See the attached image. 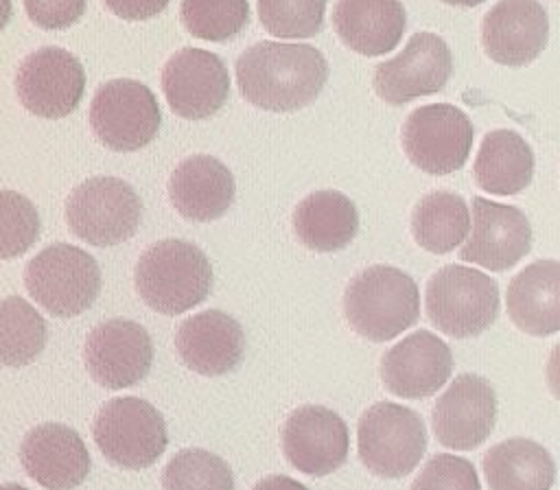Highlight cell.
Instances as JSON below:
<instances>
[{
	"instance_id": "6da1fadb",
	"label": "cell",
	"mask_w": 560,
	"mask_h": 490,
	"mask_svg": "<svg viewBox=\"0 0 560 490\" xmlns=\"http://www.w3.org/2000/svg\"><path fill=\"white\" fill-rule=\"evenodd\" d=\"M328 79L326 57L308 44L258 42L236 59L238 90L267 112H295L313 103Z\"/></svg>"
},
{
	"instance_id": "7a4b0ae2",
	"label": "cell",
	"mask_w": 560,
	"mask_h": 490,
	"mask_svg": "<svg viewBox=\"0 0 560 490\" xmlns=\"http://www.w3.org/2000/svg\"><path fill=\"white\" fill-rule=\"evenodd\" d=\"M133 282L149 308L162 315H179L208 298L212 265L197 245L182 238H164L142 252Z\"/></svg>"
},
{
	"instance_id": "3957f363",
	"label": "cell",
	"mask_w": 560,
	"mask_h": 490,
	"mask_svg": "<svg viewBox=\"0 0 560 490\" xmlns=\"http://www.w3.org/2000/svg\"><path fill=\"white\" fill-rule=\"evenodd\" d=\"M343 313L357 335L370 341H387L418 322L420 291L402 269L372 265L346 287Z\"/></svg>"
},
{
	"instance_id": "277c9868",
	"label": "cell",
	"mask_w": 560,
	"mask_h": 490,
	"mask_svg": "<svg viewBox=\"0 0 560 490\" xmlns=\"http://www.w3.org/2000/svg\"><path fill=\"white\" fill-rule=\"evenodd\" d=\"M427 317L448 337H477L499 315V287L472 267L446 265L438 269L424 293Z\"/></svg>"
},
{
	"instance_id": "5b68a950",
	"label": "cell",
	"mask_w": 560,
	"mask_h": 490,
	"mask_svg": "<svg viewBox=\"0 0 560 490\" xmlns=\"http://www.w3.org/2000/svg\"><path fill=\"white\" fill-rule=\"evenodd\" d=\"M28 295L55 317L88 311L101 293V269L81 247L55 243L28 260L24 269Z\"/></svg>"
},
{
	"instance_id": "8992f818",
	"label": "cell",
	"mask_w": 560,
	"mask_h": 490,
	"mask_svg": "<svg viewBox=\"0 0 560 490\" xmlns=\"http://www.w3.org/2000/svg\"><path fill=\"white\" fill-rule=\"evenodd\" d=\"M92 435L105 459L127 470L155 464L168 444L162 413L138 396L107 400L94 418Z\"/></svg>"
},
{
	"instance_id": "52a82bcc",
	"label": "cell",
	"mask_w": 560,
	"mask_h": 490,
	"mask_svg": "<svg viewBox=\"0 0 560 490\" xmlns=\"http://www.w3.org/2000/svg\"><path fill=\"white\" fill-rule=\"evenodd\" d=\"M140 219L142 201L133 186L120 177H90L66 199V221L70 232L96 247H109L131 238Z\"/></svg>"
},
{
	"instance_id": "ba28073f",
	"label": "cell",
	"mask_w": 560,
	"mask_h": 490,
	"mask_svg": "<svg viewBox=\"0 0 560 490\" xmlns=\"http://www.w3.org/2000/svg\"><path fill=\"white\" fill-rule=\"evenodd\" d=\"M359 457L363 466L387 479L409 475L427 451L422 418L396 402L368 407L357 427Z\"/></svg>"
},
{
	"instance_id": "9c48e42d",
	"label": "cell",
	"mask_w": 560,
	"mask_h": 490,
	"mask_svg": "<svg viewBox=\"0 0 560 490\" xmlns=\"http://www.w3.org/2000/svg\"><path fill=\"white\" fill-rule=\"evenodd\" d=\"M162 114L155 94L140 81L112 79L90 103V127L112 151H138L155 140Z\"/></svg>"
},
{
	"instance_id": "30bf717a",
	"label": "cell",
	"mask_w": 560,
	"mask_h": 490,
	"mask_svg": "<svg viewBox=\"0 0 560 490\" xmlns=\"http://www.w3.org/2000/svg\"><path fill=\"white\" fill-rule=\"evenodd\" d=\"M470 118L451 103H431L413 109L400 131L405 155L429 175H448L462 168L472 149Z\"/></svg>"
},
{
	"instance_id": "8fae6325",
	"label": "cell",
	"mask_w": 560,
	"mask_h": 490,
	"mask_svg": "<svg viewBox=\"0 0 560 490\" xmlns=\"http://www.w3.org/2000/svg\"><path fill=\"white\" fill-rule=\"evenodd\" d=\"M85 90L81 61L57 46H44L26 55L15 74V92L24 109L39 118L70 116Z\"/></svg>"
},
{
	"instance_id": "7c38bea8",
	"label": "cell",
	"mask_w": 560,
	"mask_h": 490,
	"mask_svg": "<svg viewBox=\"0 0 560 490\" xmlns=\"http://www.w3.org/2000/svg\"><path fill=\"white\" fill-rule=\"evenodd\" d=\"M453 72L446 42L435 33H416L407 46L374 70V90L389 105H402L418 96L440 92Z\"/></svg>"
},
{
	"instance_id": "4fadbf2b",
	"label": "cell",
	"mask_w": 560,
	"mask_h": 490,
	"mask_svg": "<svg viewBox=\"0 0 560 490\" xmlns=\"http://www.w3.org/2000/svg\"><path fill=\"white\" fill-rule=\"evenodd\" d=\"M162 92L177 116L210 118L228 101L230 74L219 55L203 48H182L162 68Z\"/></svg>"
},
{
	"instance_id": "5bb4252c",
	"label": "cell",
	"mask_w": 560,
	"mask_h": 490,
	"mask_svg": "<svg viewBox=\"0 0 560 490\" xmlns=\"http://www.w3.org/2000/svg\"><path fill=\"white\" fill-rule=\"evenodd\" d=\"M153 363V341L144 326L131 319H105L85 339V368L105 389L140 383Z\"/></svg>"
},
{
	"instance_id": "9a60e30c",
	"label": "cell",
	"mask_w": 560,
	"mask_h": 490,
	"mask_svg": "<svg viewBox=\"0 0 560 490\" xmlns=\"http://www.w3.org/2000/svg\"><path fill=\"white\" fill-rule=\"evenodd\" d=\"M280 440L287 462L311 477L330 475L348 459V424L328 407L304 405L291 411Z\"/></svg>"
},
{
	"instance_id": "2e32d148",
	"label": "cell",
	"mask_w": 560,
	"mask_h": 490,
	"mask_svg": "<svg viewBox=\"0 0 560 490\" xmlns=\"http://www.w3.org/2000/svg\"><path fill=\"white\" fill-rule=\"evenodd\" d=\"M497 422V394L479 374H459L438 398L431 424L446 448L470 451L488 440Z\"/></svg>"
},
{
	"instance_id": "e0dca14e",
	"label": "cell",
	"mask_w": 560,
	"mask_h": 490,
	"mask_svg": "<svg viewBox=\"0 0 560 490\" xmlns=\"http://www.w3.org/2000/svg\"><path fill=\"white\" fill-rule=\"evenodd\" d=\"M532 238L534 232L523 210L472 197V232L459 258L490 271H505L529 254Z\"/></svg>"
},
{
	"instance_id": "ac0fdd59",
	"label": "cell",
	"mask_w": 560,
	"mask_h": 490,
	"mask_svg": "<svg viewBox=\"0 0 560 490\" xmlns=\"http://www.w3.org/2000/svg\"><path fill=\"white\" fill-rule=\"evenodd\" d=\"M20 462L26 475L46 490H72L88 479L92 468L81 435L59 422L33 427L20 444Z\"/></svg>"
},
{
	"instance_id": "d6986e66",
	"label": "cell",
	"mask_w": 560,
	"mask_h": 490,
	"mask_svg": "<svg viewBox=\"0 0 560 490\" xmlns=\"http://www.w3.org/2000/svg\"><path fill=\"white\" fill-rule=\"evenodd\" d=\"M547 42L549 18L538 0H499L483 15V52L501 66L532 63Z\"/></svg>"
},
{
	"instance_id": "ffe728a7",
	"label": "cell",
	"mask_w": 560,
	"mask_h": 490,
	"mask_svg": "<svg viewBox=\"0 0 560 490\" xmlns=\"http://www.w3.org/2000/svg\"><path fill=\"white\" fill-rule=\"evenodd\" d=\"M451 372V348L429 330L411 332L381 359V378L400 398H427L435 394L448 381Z\"/></svg>"
},
{
	"instance_id": "44dd1931",
	"label": "cell",
	"mask_w": 560,
	"mask_h": 490,
	"mask_svg": "<svg viewBox=\"0 0 560 490\" xmlns=\"http://www.w3.org/2000/svg\"><path fill=\"white\" fill-rule=\"evenodd\" d=\"M179 359L197 374L221 376L232 372L245 352L241 324L217 308L184 319L175 335Z\"/></svg>"
},
{
	"instance_id": "7402d4cb",
	"label": "cell",
	"mask_w": 560,
	"mask_h": 490,
	"mask_svg": "<svg viewBox=\"0 0 560 490\" xmlns=\"http://www.w3.org/2000/svg\"><path fill=\"white\" fill-rule=\"evenodd\" d=\"M234 177L212 155H190L177 164L168 179V197L175 210L190 221H214L234 201Z\"/></svg>"
},
{
	"instance_id": "603a6c76",
	"label": "cell",
	"mask_w": 560,
	"mask_h": 490,
	"mask_svg": "<svg viewBox=\"0 0 560 490\" xmlns=\"http://www.w3.org/2000/svg\"><path fill=\"white\" fill-rule=\"evenodd\" d=\"M505 306L512 324L534 337L560 330V260H534L508 284Z\"/></svg>"
},
{
	"instance_id": "cb8c5ba5",
	"label": "cell",
	"mask_w": 560,
	"mask_h": 490,
	"mask_svg": "<svg viewBox=\"0 0 560 490\" xmlns=\"http://www.w3.org/2000/svg\"><path fill=\"white\" fill-rule=\"evenodd\" d=\"M332 26L350 50L378 57L402 39L407 13L400 0H337Z\"/></svg>"
},
{
	"instance_id": "d4e9b609",
	"label": "cell",
	"mask_w": 560,
	"mask_h": 490,
	"mask_svg": "<svg viewBox=\"0 0 560 490\" xmlns=\"http://www.w3.org/2000/svg\"><path fill=\"white\" fill-rule=\"evenodd\" d=\"M293 230L313 252H339L357 236L359 212L343 192L315 190L295 206Z\"/></svg>"
},
{
	"instance_id": "484cf974",
	"label": "cell",
	"mask_w": 560,
	"mask_h": 490,
	"mask_svg": "<svg viewBox=\"0 0 560 490\" xmlns=\"http://www.w3.org/2000/svg\"><path fill=\"white\" fill-rule=\"evenodd\" d=\"M490 490H551L556 462L529 438H508L490 446L481 459Z\"/></svg>"
},
{
	"instance_id": "4316f807",
	"label": "cell",
	"mask_w": 560,
	"mask_h": 490,
	"mask_svg": "<svg viewBox=\"0 0 560 490\" xmlns=\"http://www.w3.org/2000/svg\"><path fill=\"white\" fill-rule=\"evenodd\" d=\"M475 182L490 195H516L534 179V151L512 129H494L483 136L472 164Z\"/></svg>"
},
{
	"instance_id": "83f0119b",
	"label": "cell",
	"mask_w": 560,
	"mask_h": 490,
	"mask_svg": "<svg viewBox=\"0 0 560 490\" xmlns=\"http://www.w3.org/2000/svg\"><path fill=\"white\" fill-rule=\"evenodd\" d=\"M470 230V212L462 195L433 190L411 212L413 241L431 254L453 252Z\"/></svg>"
},
{
	"instance_id": "f1b7e54d",
	"label": "cell",
	"mask_w": 560,
	"mask_h": 490,
	"mask_svg": "<svg viewBox=\"0 0 560 490\" xmlns=\"http://www.w3.org/2000/svg\"><path fill=\"white\" fill-rule=\"evenodd\" d=\"M46 319L20 295L0 304V359L4 365H26L46 346Z\"/></svg>"
},
{
	"instance_id": "f546056e",
	"label": "cell",
	"mask_w": 560,
	"mask_h": 490,
	"mask_svg": "<svg viewBox=\"0 0 560 490\" xmlns=\"http://www.w3.org/2000/svg\"><path fill=\"white\" fill-rule=\"evenodd\" d=\"M184 28L206 42H228L249 24L247 0H182Z\"/></svg>"
},
{
	"instance_id": "4dcf8cb0",
	"label": "cell",
	"mask_w": 560,
	"mask_h": 490,
	"mask_svg": "<svg viewBox=\"0 0 560 490\" xmlns=\"http://www.w3.org/2000/svg\"><path fill=\"white\" fill-rule=\"evenodd\" d=\"M162 490H234V477L219 455L182 448L162 470Z\"/></svg>"
},
{
	"instance_id": "1f68e13d",
	"label": "cell",
	"mask_w": 560,
	"mask_h": 490,
	"mask_svg": "<svg viewBox=\"0 0 560 490\" xmlns=\"http://www.w3.org/2000/svg\"><path fill=\"white\" fill-rule=\"evenodd\" d=\"M326 0H258V18L276 37H313L322 31Z\"/></svg>"
},
{
	"instance_id": "d6a6232c",
	"label": "cell",
	"mask_w": 560,
	"mask_h": 490,
	"mask_svg": "<svg viewBox=\"0 0 560 490\" xmlns=\"http://www.w3.org/2000/svg\"><path fill=\"white\" fill-rule=\"evenodd\" d=\"M39 238V214L20 192H0V256H22Z\"/></svg>"
},
{
	"instance_id": "836d02e7",
	"label": "cell",
	"mask_w": 560,
	"mask_h": 490,
	"mask_svg": "<svg viewBox=\"0 0 560 490\" xmlns=\"http://www.w3.org/2000/svg\"><path fill=\"white\" fill-rule=\"evenodd\" d=\"M411 490H481V483L470 459L438 453L413 479Z\"/></svg>"
},
{
	"instance_id": "e575fe53",
	"label": "cell",
	"mask_w": 560,
	"mask_h": 490,
	"mask_svg": "<svg viewBox=\"0 0 560 490\" xmlns=\"http://www.w3.org/2000/svg\"><path fill=\"white\" fill-rule=\"evenodd\" d=\"M24 11L35 26L59 31L83 15L85 0H24Z\"/></svg>"
},
{
	"instance_id": "d590c367",
	"label": "cell",
	"mask_w": 560,
	"mask_h": 490,
	"mask_svg": "<svg viewBox=\"0 0 560 490\" xmlns=\"http://www.w3.org/2000/svg\"><path fill=\"white\" fill-rule=\"evenodd\" d=\"M105 7L122 20H149L162 13L171 0H103Z\"/></svg>"
},
{
	"instance_id": "8d00e7d4",
	"label": "cell",
	"mask_w": 560,
	"mask_h": 490,
	"mask_svg": "<svg viewBox=\"0 0 560 490\" xmlns=\"http://www.w3.org/2000/svg\"><path fill=\"white\" fill-rule=\"evenodd\" d=\"M545 381L553 398L560 400V343L549 352L547 365H545Z\"/></svg>"
},
{
	"instance_id": "74e56055",
	"label": "cell",
	"mask_w": 560,
	"mask_h": 490,
	"mask_svg": "<svg viewBox=\"0 0 560 490\" xmlns=\"http://www.w3.org/2000/svg\"><path fill=\"white\" fill-rule=\"evenodd\" d=\"M252 490H308V488L287 475H269L260 479Z\"/></svg>"
},
{
	"instance_id": "f35d334b",
	"label": "cell",
	"mask_w": 560,
	"mask_h": 490,
	"mask_svg": "<svg viewBox=\"0 0 560 490\" xmlns=\"http://www.w3.org/2000/svg\"><path fill=\"white\" fill-rule=\"evenodd\" d=\"M442 2H446L451 7H477V4H481L486 0H442Z\"/></svg>"
},
{
	"instance_id": "ab89813d",
	"label": "cell",
	"mask_w": 560,
	"mask_h": 490,
	"mask_svg": "<svg viewBox=\"0 0 560 490\" xmlns=\"http://www.w3.org/2000/svg\"><path fill=\"white\" fill-rule=\"evenodd\" d=\"M0 490H26L24 486H18V483H4Z\"/></svg>"
}]
</instances>
